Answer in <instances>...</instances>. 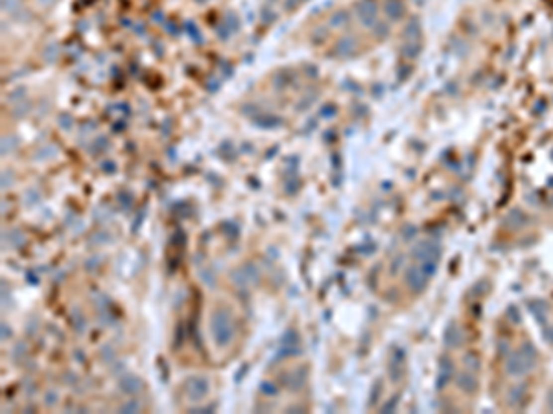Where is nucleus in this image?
Wrapping results in <instances>:
<instances>
[{"label": "nucleus", "mask_w": 553, "mask_h": 414, "mask_svg": "<svg viewBox=\"0 0 553 414\" xmlns=\"http://www.w3.org/2000/svg\"><path fill=\"white\" fill-rule=\"evenodd\" d=\"M358 9H360V19L364 20V22H371V20L374 19V15H376V4H374L372 0H364L358 6Z\"/></svg>", "instance_id": "nucleus-1"}, {"label": "nucleus", "mask_w": 553, "mask_h": 414, "mask_svg": "<svg viewBox=\"0 0 553 414\" xmlns=\"http://www.w3.org/2000/svg\"><path fill=\"white\" fill-rule=\"evenodd\" d=\"M385 11L389 13V17L393 15L395 19H398V17H400V13H402V4H400L398 0H387V4H385Z\"/></svg>", "instance_id": "nucleus-2"}, {"label": "nucleus", "mask_w": 553, "mask_h": 414, "mask_svg": "<svg viewBox=\"0 0 553 414\" xmlns=\"http://www.w3.org/2000/svg\"><path fill=\"white\" fill-rule=\"evenodd\" d=\"M19 6V0H2V7L4 9H13Z\"/></svg>", "instance_id": "nucleus-3"}, {"label": "nucleus", "mask_w": 553, "mask_h": 414, "mask_svg": "<svg viewBox=\"0 0 553 414\" xmlns=\"http://www.w3.org/2000/svg\"><path fill=\"white\" fill-rule=\"evenodd\" d=\"M50 2H56V0H41V4H50Z\"/></svg>", "instance_id": "nucleus-4"}]
</instances>
